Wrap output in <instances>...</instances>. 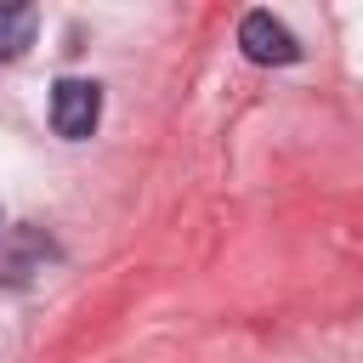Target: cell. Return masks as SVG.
Returning a JSON list of instances; mask_svg holds the SVG:
<instances>
[{
  "mask_svg": "<svg viewBox=\"0 0 363 363\" xmlns=\"http://www.w3.org/2000/svg\"><path fill=\"white\" fill-rule=\"evenodd\" d=\"M238 45H244V57H250V62H267V68H284V62H295V57H301L295 34H289L272 11H250V17L238 23Z\"/></svg>",
  "mask_w": 363,
  "mask_h": 363,
  "instance_id": "cell-2",
  "label": "cell"
},
{
  "mask_svg": "<svg viewBox=\"0 0 363 363\" xmlns=\"http://www.w3.org/2000/svg\"><path fill=\"white\" fill-rule=\"evenodd\" d=\"M102 119V85L96 79H57L51 85V125L68 142H85Z\"/></svg>",
  "mask_w": 363,
  "mask_h": 363,
  "instance_id": "cell-1",
  "label": "cell"
},
{
  "mask_svg": "<svg viewBox=\"0 0 363 363\" xmlns=\"http://www.w3.org/2000/svg\"><path fill=\"white\" fill-rule=\"evenodd\" d=\"M34 28H40V6L28 0H0V57H23L34 45Z\"/></svg>",
  "mask_w": 363,
  "mask_h": 363,
  "instance_id": "cell-4",
  "label": "cell"
},
{
  "mask_svg": "<svg viewBox=\"0 0 363 363\" xmlns=\"http://www.w3.org/2000/svg\"><path fill=\"white\" fill-rule=\"evenodd\" d=\"M45 261H51L45 233H34V227H11L6 233V244H0V278L6 284H28L34 272H45Z\"/></svg>",
  "mask_w": 363,
  "mask_h": 363,
  "instance_id": "cell-3",
  "label": "cell"
}]
</instances>
